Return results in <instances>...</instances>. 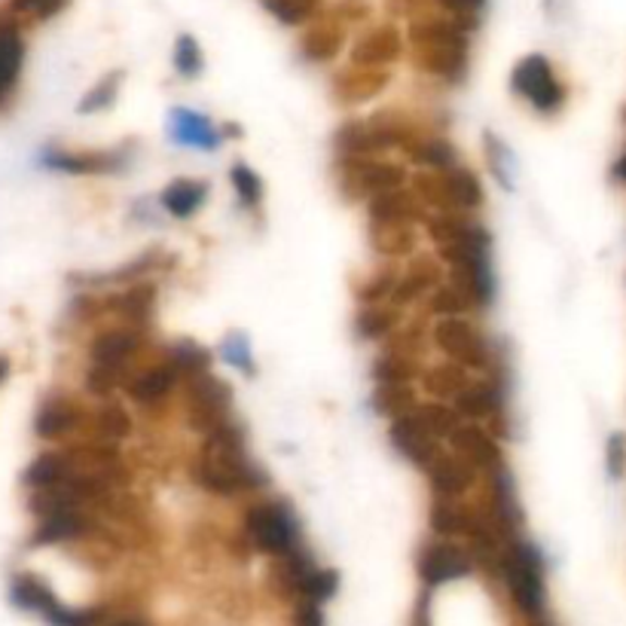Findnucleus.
Returning <instances> with one entry per match:
<instances>
[{
  "label": "nucleus",
  "instance_id": "nucleus-27",
  "mask_svg": "<svg viewBox=\"0 0 626 626\" xmlns=\"http://www.w3.org/2000/svg\"><path fill=\"white\" fill-rule=\"evenodd\" d=\"M177 379H181V373H177L172 364L165 360V364L147 367V370H142V373L132 376V379H128V385H125V392H128V397H132L135 404L150 407V404H159L162 397H169V394L174 392Z\"/></svg>",
  "mask_w": 626,
  "mask_h": 626
},
{
  "label": "nucleus",
  "instance_id": "nucleus-40",
  "mask_svg": "<svg viewBox=\"0 0 626 626\" xmlns=\"http://www.w3.org/2000/svg\"><path fill=\"white\" fill-rule=\"evenodd\" d=\"M132 364H89L86 370V392L101 401H110L116 389H125L132 379Z\"/></svg>",
  "mask_w": 626,
  "mask_h": 626
},
{
  "label": "nucleus",
  "instance_id": "nucleus-17",
  "mask_svg": "<svg viewBox=\"0 0 626 626\" xmlns=\"http://www.w3.org/2000/svg\"><path fill=\"white\" fill-rule=\"evenodd\" d=\"M428 208L419 202V196L409 187L389 189L379 193L373 199H367V223H425L428 220Z\"/></svg>",
  "mask_w": 626,
  "mask_h": 626
},
{
  "label": "nucleus",
  "instance_id": "nucleus-8",
  "mask_svg": "<svg viewBox=\"0 0 626 626\" xmlns=\"http://www.w3.org/2000/svg\"><path fill=\"white\" fill-rule=\"evenodd\" d=\"M187 419L196 431H214L220 422L233 419V389L220 376H196L187 389Z\"/></svg>",
  "mask_w": 626,
  "mask_h": 626
},
{
  "label": "nucleus",
  "instance_id": "nucleus-1",
  "mask_svg": "<svg viewBox=\"0 0 626 626\" xmlns=\"http://www.w3.org/2000/svg\"><path fill=\"white\" fill-rule=\"evenodd\" d=\"M196 480L205 492L233 499L267 486V474L250 462L245 450H223L202 443V453L196 458Z\"/></svg>",
  "mask_w": 626,
  "mask_h": 626
},
{
  "label": "nucleus",
  "instance_id": "nucleus-60",
  "mask_svg": "<svg viewBox=\"0 0 626 626\" xmlns=\"http://www.w3.org/2000/svg\"><path fill=\"white\" fill-rule=\"evenodd\" d=\"M529 626H556V624L550 621L548 614H538V617H532V621H529Z\"/></svg>",
  "mask_w": 626,
  "mask_h": 626
},
{
  "label": "nucleus",
  "instance_id": "nucleus-43",
  "mask_svg": "<svg viewBox=\"0 0 626 626\" xmlns=\"http://www.w3.org/2000/svg\"><path fill=\"white\" fill-rule=\"evenodd\" d=\"M425 309H428V315H431L434 321H440V318H465L468 312H477L474 303L468 299V294L458 291V287L450 282L440 284L438 291L425 299Z\"/></svg>",
  "mask_w": 626,
  "mask_h": 626
},
{
  "label": "nucleus",
  "instance_id": "nucleus-20",
  "mask_svg": "<svg viewBox=\"0 0 626 626\" xmlns=\"http://www.w3.org/2000/svg\"><path fill=\"white\" fill-rule=\"evenodd\" d=\"M157 299L159 291L154 282H135V284H125L123 291H116V294H110L108 297V309L113 315H120L123 318V324L128 328H147L150 324V318L157 312Z\"/></svg>",
  "mask_w": 626,
  "mask_h": 626
},
{
  "label": "nucleus",
  "instance_id": "nucleus-50",
  "mask_svg": "<svg viewBox=\"0 0 626 626\" xmlns=\"http://www.w3.org/2000/svg\"><path fill=\"white\" fill-rule=\"evenodd\" d=\"M336 587H340V575L333 568L315 565L312 572H309V578L303 580V587H299V599L315 602V605H324L328 599L336 596Z\"/></svg>",
  "mask_w": 626,
  "mask_h": 626
},
{
  "label": "nucleus",
  "instance_id": "nucleus-12",
  "mask_svg": "<svg viewBox=\"0 0 626 626\" xmlns=\"http://www.w3.org/2000/svg\"><path fill=\"white\" fill-rule=\"evenodd\" d=\"M389 443L407 458L413 468H419L422 474H428L446 455L443 443L431 438L413 413L389 425Z\"/></svg>",
  "mask_w": 626,
  "mask_h": 626
},
{
  "label": "nucleus",
  "instance_id": "nucleus-21",
  "mask_svg": "<svg viewBox=\"0 0 626 626\" xmlns=\"http://www.w3.org/2000/svg\"><path fill=\"white\" fill-rule=\"evenodd\" d=\"M95 532V519L83 511H62L52 517L40 519V526L32 535V548H56V544H71L83 541Z\"/></svg>",
  "mask_w": 626,
  "mask_h": 626
},
{
  "label": "nucleus",
  "instance_id": "nucleus-57",
  "mask_svg": "<svg viewBox=\"0 0 626 626\" xmlns=\"http://www.w3.org/2000/svg\"><path fill=\"white\" fill-rule=\"evenodd\" d=\"M409 626H431V590H428V587L419 593V602H416V609H413Z\"/></svg>",
  "mask_w": 626,
  "mask_h": 626
},
{
  "label": "nucleus",
  "instance_id": "nucleus-4",
  "mask_svg": "<svg viewBox=\"0 0 626 626\" xmlns=\"http://www.w3.org/2000/svg\"><path fill=\"white\" fill-rule=\"evenodd\" d=\"M409 172L404 162L379 157H340L336 159V187L348 202H367L379 193L407 187Z\"/></svg>",
  "mask_w": 626,
  "mask_h": 626
},
{
  "label": "nucleus",
  "instance_id": "nucleus-45",
  "mask_svg": "<svg viewBox=\"0 0 626 626\" xmlns=\"http://www.w3.org/2000/svg\"><path fill=\"white\" fill-rule=\"evenodd\" d=\"M397 282H401V269L394 267V263L379 267L370 279H364V282L355 287V299H358V306H379V303L392 299Z\"/></svg>",
  "mask_w": 626,
  "mask_h": 626
},
{
  "label": "nucleus",
  "instance_id": "nucleus-25",
  "mask_svg": "<svg viewBox=\"0 0 626 626\" xmlns=\"http://www.w3.org/2000/svg\"><path fill=\"white\" fill-rule=\"evenodd\" d=\"M401 154H404L407 162L419 165V169H428V172H453V169L462 165L458 150L453 144L440 138V135H425V132L419 138H413Z\"/></svg>",
  "mask_w": 626,
  "mask_h": 626
},
{
  "label": "nucleus",
  "instance_id": "nucleus-15",
  "mask_svg": "<svg viewBox=\"0 0 626 626\" xmlns=\"http://www.w3.org/2000/svg\"><path fill=\"white\" fill-rule=\"evenodd\" d=\"M413 64L428 74V77L446 79V83H462L468 77L470 62V40L468 44H438V47H416L409 49Z\"/></svg>",
  "mask_w": 626,
  "mask_h": 626
},
{
  "label": "nucleus",
  "instance_id": "nucleus-24",
  "mask_svg": "<svg viewBox=\"0 0 626 626\" xmlns=\"http://www.w3.org/2000/svg\"><path fill=\"white\" fill-rule=\"evenodd\" d=\"M345 25L333 22V19L321 16L318 22H312L306 34L299 37V52L303 59L312 64H328L333 62L340 52L345 49Z\"/></svg>",
  "mask_w": 626,
  "mask_h": 626
},
{
  "label": "nucleus",
  "instance_id": "nucleus-33",
  "mask_svg": "<svg viewBox=\"0 0 626 626\" xmlns=\"http://www.w3.org/2000/svg\"><path fill=\"white\" fill-rule=\"evenodd\" d=\"M315 568L312 553L306 548L291 550L284 556H275L272 560V568H269V578H272V587L279 590V596L291 599V596H299V587L303 580L309 578V572Z\"/></svg>",
  "mask_w": 626,
  "mask_h": 626
},
{
  "label": "nucleus",
  "instance_id": "nucleus-32",
  "mask_svg": "<svg viewBox=\"0 0 626 626\" xmlns=\"http://www.w3.org/2000/svg\"><path fill=\"white\" fill-rule=\"evenodd\" d=\"M77 462L71 458L67 450H56V453H40L34 458L28 470H25V486L37 492V489H52V486L64 483L77 474Z\"/></svg>",
  "mask_w": 626,
  "mask_h": 626
},
{
  "label": "nucleus",
  "instance_id": "nucleus-38",
  "mask_svg": "<svg viewBox=\"0 0 626 626\" xmlns=\"http://www.w3.org/2000/svg\"><path fill=\"white\" fill-rule=\"evenodd\" d=\"M419 394L413 385H376L373 394H370V407H373L376 416L389 419V422H397L409 416L413 409L419 407Z\"/></svg>",
  "mask_w": 626,
  "mask_h": 626
},
{
  "label": "nucleus",
  "instance_id": "nucleus-13",
  "mask_svg": "<svg viewBox=\"0 0 626 626\" xmlns=\"http://www.w3.org/2000/svg\"><path fill=\"white\" fill-rule=\"evenodd\" d=\"M450 453L462 455L477 470L483 474H495L504 468V453H501L499 438L480 422H462L450 434Z\"/></svg>",
  "mask_w": 626,
  "mask_h": 626
},
{
  "label": "nucleus",
  "instance_id": "nucleus-62",
  "mask_svg": "<svg viewBox=\"0 0 626 626\" xmlns=\"http://www.w3.org/2000/svg\"><path fill=\"white\" fill-rule=\"evenodd\" d=\"M624 116H626V110H624Z\"/></svg>",
  "mask_w": 626,
  "mask_h": 626
},
{
  "label": "nucleus",
  "instance_id": "nucleus-56",
  "mask_svg": "<svg viewBox=\"0 0 626 626\" xmlns=\"http://www.w3.org/2000/svg\"><path fill=\"white\" fill-rule=\"evenodd\" d=\"M294 626H324V611H321V605L299 599L297 609H294Z\"/></svg>",
  "mask_w": 626,
  "mask_h": 626
},
{
  "label": "nucleus",
  "instance_id": "nucleus-47",
  "mask_svg": "<svg viewBox=\"0 0 626 626\" xmlns=\"http://www.w3.org/2000/svg\"><path fill=\"white\" fill-rule=\"evenodd\" d=\"M230 181H233L238 202L250 208V211L260 208V202H263V181H260V174L254 172L250 165H245V162H235L233 169H230Z\"/></svg>",
  "mask_w": 626,
  "mask_h": 626
},
{
  "label": "nucleus",
  "instance_id": "nucleus-37",
  "mask_svg": "<svg viewBox=\"0 0 626 626\" xmlns=\"http://www.w3.org/2000/svg\"><path fill=\"white\" fill-rule=\"evenodd\" d=\"M25 59V44L10 19H0V98L16 86Z\"/></svg>",
  "mask_w": 626,
  "mask_h": 626
},
{
  "label": "nucleus",
  "instance_id": "nucleus-51",
  "mask_svg": "<svg viewBox=\"0 0 626 626\" xmlns=\"http://www.w3.org/2000/svg\"><path fill=\"white\" fill-rule=\"evenodd\" d=\"M202 49L196 44V37H189V34H181L177 37V47H174V67H177V74L181 77H199L202 74Z\"/></svg>",
  "mask_w": 626,
  "mask_h": 626
},
{
  "label": "nucleus",
  "instance_id": "nucleus-55",
  "mask_svg": "<svg viewBox=\"0 0 626 626\" xmlns=\"http://www.w3.org/2000/svg\"><path fill=\"white\" fill-rule=\"evenodd\" d=\"M223 355H226V360L233 364V367H245V370H254L250 367V352H248V343H245V336H233V340H226V345H223Z\"/></svg>",
  "mask_w": 626,
  "mask_h": 626
},
{
  "label": "nucleus",
  "instance_id": "nucleus-11",
  "mask_svg": "<svg viewBox=\"0 0 626 626\" xmlns=\"http://www.w3.org/2000/svg\"><path fill=\"white\" fill-rule=\"evenodd\" d=\"M404 49H407V37L401 34L397 25L385 22V25H376L370 32H364L348 49V59L355 67H376V71H385L389 64L397 59H404Z\"/></svg>",
  "mask_w": 626,
  "mask_h": 626
},
{
  "label": "nucleus",
  "instance_id": "nucleus-26",
  "mask_svg": "<svg viewBox=\"0 0 626 626\" xmlns=\"http://www.w3.org/2000/svg\"><path fill=\"white\" fill-rule=\"evenodd\" d=\"M355 336L370 340V343H385L392 333L404 328V309L394 303H379V306H358L355 312Z\"/></svg>",
  "mask_w": 626,
  "mask_h": 626
},
{
  "label": "nucleus",
  "instance_id": "nucleus-31",
  "mask_svg": "<svg viewBox=\"0 0 626 626\" xmlns=\"http://www.w3.org/2000/svg\"><path fill=\"white\" fill-rule=\"evenodd\" d=\"M422 226L425 235H428L440 250L462 245V242L480 226V220L474 218V214H468V211H431Z\"/></svg>",
  "mask_w": 626,
  "mask_h": 626
},
{
  "label": "nucleus",
  "instance_id": "nucleus-44",
  "mask_svg": "<svg viewBox=\"0 0 626 626\" xmlns=\"http://www.w3.org/2000/svg\"><path fill=\"white\" fill-rule=\"evenodd\" d=\"M10 599H13V605H16V609L44 614L49 602L56 599V593L49 590L44 580L34 578V575H16L13 584H10Z\"/></svg>",
  "mask_w": 626,
  "mask_h": 626
},
{
  "label": "nucleus",
  "instance_id": "nucleus-58",
  "mask_svg": "<svg viewBox=\"0 0 626 626\" xmlns=\"http://www.w3.org/2000/svg\"><path fill=\"white\" fill-rule=\"evenodd\" d=\"M105 626H150L147 621H138V617H116V621H108Z\"/></svg>",
  "mask_w": 626,
  "mask_h": 626
},
{
  "label": "nucleus",
  "instance_id": "nucleus-39",
  "mask_svg": "<svg viewBox=\"0 0 626 626\" xmlns=\"http://www.w3.org/2000/svg\"><path fill=\"white\" fill-rule=\"evenodd\" d=\"M260 3L269 16L279 19L287 28L312 25L324 16V7H328V0H260Z\"/></svg>",
  "mask_w": 626,
  "mask_h": 626
},
{
  "label": "nucleus",
  "instance_id": "nucleus-3",
  "mask_svg": "<svg viewBox=\"0 0 626 626\" xmlns=\"http://www.w3.org/2000/svg\"><path fill=\"white\" fill-rule=\"evenodd\" d=\"M501 578L507 584V593L517 602V609L532 621L538 614H544L548 602V587H544V560L541 550L529 541H511L504 548L501 560Z\"/></svg>",
  "mask_w": 626,
  "mask_h": 626
},
{
  "label": "nucleus",
  "instance_id": "nucleus-34",
  "mask_svg": "<svg viewBox=\"0 0 626 626\" xmlns=\"http://www.w3.org/2000/svg\"><path fill=\"white\" fill-rule=\"evenodd\" d=\"M422 360L394 355V352H379L370 364V376L376 385H416L422 382Z\"/></svg>",
  "mask_w": 626,
  "mask_h": 626
},
{
  "label": "nucleus",
  "instance_id": "nucleus-54",
  "mask_svg": "<svg viewBox=\"0 0 626 626\" xmlns=\"http://www.w3.org/2000/svg\"><path fill=\"white\" fill-rule=\"evenodd\" d=\"M605 468L611 480H621L626 470V438L624 434H611L605 443Z\"/></svg>",
  "mask_w": 626,
  "mask_h": 626
},
{
  "label": "nucleus",
  "instance_id": "nucleus-42",
  "mask_svg": "<svg viewBox=\"0 0 626 626\" xmlns=\"http://www.w3.org/2000/svg\"><path fill=\"white\" fill-rule=\"evenodd\" d=\"M446 181H450V193H453L455 211H468V214H474L477 208H483V202H486L483 184H480V177L470 172V169L458 165V169H453V172H446Z\"/></svg>",
  "mask_w": 626,
  "mask_h": 626
},
{
  "label": "nucleus",
  "instance_id": "nucleus-6",
  "mask_svg": "<svg viewBox=\"0 0 626 626\" xmlns=\"http://www.w3.org/2000/svg\"><path fill=\"white\" fill-rule=\"evenodd\" d=\"M245 532H248L250 544L260 553H269L272 560L303 548L294 507H287L284 501H257V504H250L245 511Z\"/></svg>",
  "mask_w": 626,
  "mask_h": 626
},
{
  "label": "nucleus",
  "instance_id": "nucleus-5",
  "mask_svg": "<svg viewBox=\"0 0 626 626\" xmlns=\"http://www.w3.org/2000/svg\"><path fill=\"white\" fill-rule=\"evenodd\" d=\"M431 345L440 348L446 360L462 364L470 373H492L495 370V352L486 333L468 318H440L431 328Z\"/></svg>",
  "mask_w": 626,
  "mask_h": 626
},
{
  "label": "nucleus",
  "instance_id": "nucleus-18",
  "mask_svg": "<svg viewBox=\"0 0 626 626\" xmlns=\"http://www.w3.org/2000/svg\"><path fill=\"white\" fill-rule=\"evenodd\" d=\"M477 526V507L465 499H434L428 507V529L443 541H468Z\"/></svg>",
  "mask_w": 626,
  "mask_h": 626
},
{
  "label": "nucleus",
  "instance_id": "nucleus-19",
  "mask_svg": "<svg viewBox=\"0 0 626 626\" xmlns=\"http://www.w3.org/2000/svg\"><path fill=\"white\" fill-rule=\"evenodd\" d=\"M425 477H428L434 499H465L480 480V470L465 462L462 455L446 453Z\"/></svg>",
  "mask_w": 626,
  "mask_h": 626
},
{
  "label": "nucleus",
  "instance_id": "nucleus-52",
  "mask_svg": "<svg viewBox=\"0 0 626 626\" xmlns=\"http://www.w3.org/2000/svg\"><path fill=\"white\" fill-rule=\"evenodd\" d=\"M373 13V3L370 0H336L330 10H324V16L340 22V25H358V22H367Z\"/></svg>",
  "mask_w": 626,
  "mask_h": 626
},
{
  "label": "nucleus",
  "instance_id": "nucleus-61",
  "mask_svg": "<svg viewBox=\"0 0 626 626\" xmlns=\"http://www.w3.org/2000/svg\"><path fill=\"white\" fill-rule=\"evenodd\" d=\"M7 373H10V358H3V355H0V382L7 379Z\"/></svg>",
  "mask_w": 626,
  "mask_h": 626
},
{
  "label": "nucleus",
  "instance_id": "nucleus-30",
  "mask_svg": "<svg viewBox=\"0 0 626 626\" xmlns=\"http://www.w3.org/2000/svg\"><path fill=\"white\" fill-rule=\"evenodd\" d=\"M83 434H86V440H95V443H113L116 446L132 434V416L120 404L105 401L95 413H89V419L83 425Z\"/></svg>",
  "mask_w": 626,
  "mask_h": 626
},
{
  "label": "nucleus",
  "instance_id": "nucleus-29",
  "mask_svg": "<svg viewBox=\"0 0 626 626\" xmlns=\"http://www.w3.org/2000/svg\"><path fill=\"white\" fill-rule=\"evenodd\" d=\"M44 162L56 172L67 174H108L123 165V157L116 150H86V154H64V150H49L44 154Z\"/></svg>",
  "mask_w": 626,
  "mask_h": 626
},
{
  "label": "nucleus",
  "instance_id": "nucleus-23",
  "mask_svg": "<svg viewBox=\"0 0 626 626\" xmlns=\"http://www.w3.org/2000/svg\"><path fill=\"white\" fill-rule=\"evenodd\" d=\"M367 242L370 250L382 260H407L416 254L419 230L416 223H367Z\"/></svg>",
  "mask_w": 626,
  "mask_h": 626
},
{
  "label": "nucleus",
  "instance_id": "nucleus-7",
  "mask_svg": "<svg viewBox=\"0 0 626 626\" xmlns=\"http://www.w3.org/2000/svg\"><path fill=\"white\" fill-rule=\"evenodd\" d=\"M511 89L529 101L538 113H556L565 105V86L553 74V64L544 56H526L511 74Z\"/></svg>",
  "mask_w": 626,
  "mask_h": 626
},
{
  "label": "nucleus",
  "instance_id": "nucleus-53",
  "mask_svg": "<svg viewBox=\"0 0 626 626\" xmlns=\"http://www.w3.org/2000/svg\"><path fill=\"white\" fill-rule=\"evenodd\" d=\"M67 0H13L10 10L16 16H32V19H49L62 10Z\"/></svg>",
  "mask_w": 626,
  "mask_h": 626
},
{
  "label": "nucleus",
  "instance_id": "nucleus-22",
  "mask_svg": "<svg viewBox=\"0 0 626 626\" xmlns=\"http://www.w3.org/2000/svg\"><path fill=\"white\" fill-rule=\"evenodd\" d=\"M144 330L142 328H110L101 330L89 343V364H132L142 352Z\"/></svg>",
  "mask_w": 626,
  "mask_h": 626
},
{
  "label": "nucleus",
  "instance_id": "nucleus-49",
  "mask_svg": "<svg viewBox=\"0 0 626 626\" xmlns=\"http://www.w3.org/2000/svg\"><path fill=\"white\" fill-rule=\"evenodd\" d=\"M428 345H431V330L425 333L422 328H407L392 333V336L382 343V352H394V355H407V358L425 360Z\"/></svg>",
  "mask_w": 626,
  "mask_h": 626
},
{
  "label": "nucleus",
  "instance_id": "nucleus-41",
  "mask_svg": "<svg viewBox=\"0 0 626 626\" xmlns=\"http://www.w3.org/2000/svg\"><path fill=\"white\" fill-rule=\"evenodd\" d=\"M413 416H416L425 431L434 440H440V443L450 440V434L462 425V416L455 413L453 404H443V401H422L419 407L413 409Z\"/></svg>",
  "mask_w": 626,
  "mask_h": 626
},
{
  "label": "nucleus",
  "instance_id": "nucleus-14",
  "mask_svg": "<svg viewBox=\"0 0 626 626\" xmlns=\"http://www.w3.org/2000/svg\"><path fill=\"white\" fill-rule=\"evenodd\" d=\"M392 71H376V67H345L330 79V95L340 108H360L373 101L389 89Z\"/></svg>",
  "mask_w": 626,
  "mask_h": 626
},
{
  "label": "nucleus",
  "instance_id": "nucleus-10",
  "mask_svg": "<svg viewBox=\"0 0 626 626\" xmlns=\"http://www.w3.org/2000/svg\"><path fill=\"white\" fill-rule=\"evenodd\" d=\"M443 282H446V272H443V260L438 254H413L389 303L401 306V309L425 303Z\"/></svg>",
  "mask_w": 626,
  "mask_h": 626
},
{
  "label": "nucleus",
  "instance_id": "nucleus-59",
  "mask_svg": "<svg viewBox=\"0 0 626 626\" xmlns=\"http://www.w3.org/2000/svg\"><path fill=\"white\" fill-rule=\"evenodd\" d=\"M611 174H614L617 181H624V184H626V157H621L617 162H614V169H611Z\"/></svg>",
  "mask_w": 626,
  "mask_h": 626
},
{
  "label": "nucleus",
  "instance_id": "nucleus-46",
  "mask_svg": "<svg viewBox=\"0 0 626 626\" xmlns=\"http://www.w3.org/2000/svg\"><path fill=\"white\" fill-rule=\"evenodd\" d=\"M169 364H172L174 370L181 376H187V379H196V376H205L211 370V352L199 343H177L172 348V355H169Z\"/></svg>",
  "mask_w": 626,
  "mask_h": 626
},
{
  "label": "nucleus",
  "instance_id": "nucleus-48",
  "mask_svg": "<svg viewBox=\"0 0 626 626\" xmlns=\"http://www.w3.org/2000/svg\"><path fill=\"white\" fill-rule=\"evenodd\" d=\"M120 86H123V71H110L108 77L98 79L93 89L83 95L77 110L79 113H98V110L110 108L116 101V95H120Z\"/></svg>",
  "mask_w": 626,
  "mask_h": 626
},
{
  "label": "nucleus",
  "instance_id": "nucleus-9",
  "mask_svg": "<svg viewBox=\"0 0 626 626\" xmlns=\"http://www.w3.org/2000/svg\"><path fill=\"white\" fill-rule=\"evenodd\" d=\"M416 572L428 590L453 584V580L468 578L474 572V560H470L468 544L458 541H443V538H431L419 548L416 556Z\"/></svg>",
  "mask_w": 626,
  "mask_h": 626
},
{
  "label": "nucleus",
  "instance_id": "nucleus-2",
  "mask_svg": "<svg viewBox=\"0 0 626 626\" xmlns=\"http://www.w3.org/2000/svg\"><path fill=\"white\" fill-rule=\"evenodd\" d=\"M422 132L407 120H397L389 113L367 116V120H348L333 132V147L340 157H376L382 150H404L413 138Z\"/></svg>",
  "mask_w": 626,
  "mask_h": 626
},
{
  "label": "nucleus",
  "instance_id": "nucleus-36",
  "mask_svg": "<svg viewBox=\"0 0 626 626\" xmlns=\"http://www.w3.org/2000/svg\"><path fill=\"white\" fill-rule=\"evenodd\" d=\"M172 135L174 142L184 147H199V150H214L220 144V132L208 123V116L196 113V110L177 108L172 113Z\"/></svg>",
  "mask_w": 626,
  "mask_h": 626
},
{
  "label": "nucleus",
  "instance_id": "nucleus-16",
  "mask_svg": "<svg viewBox=\"0 0 626 626\" xmlns=\"http://www.w3.org/2000/svg\"><path fill=\"white\" fill-rule=\"evenodd\" d=\"M89 413L79 407L71 397H49L40 404L34 416V434L40 440H62L71 434H79Z\"/></svg>",
  "mask_w": 626,
  "mask_h": 626
},
{
  "label": "nucleus",
  "instance_id": "nucleus-35",
  "mask_svg": "<svg viewBox=\"0 0 626 626\" xmlns=\"http://www.w3.org/2000/svg\"><path fill=\"white\" fill-rule=\"evenodd\" d=\"M162 208L177 220H187L193 211H199L208 199V181L199 177H177L169 187L162 189Z\"/></svg>",
  "mask_w": 626,
  "mask_h": 626
},
{
  "label": "nucleus",
  "instance_id": "nucleus-28",
  "mask_svg": "<svg viewBox=\"0 0 626 626\" xmlns=\"http://www.w3.org/2000/svg\"><path fill=\"white\" fill-rule=\"evenodd\" d=\"M470 382H474L470 370H465L455 360H443V364L425 367L419 385L428 392V401H443L446 404V401H455L465 389H470Z\"/></svg>",
  "mask_w": 626,
  "mask_h": 626
}]
</instances>
